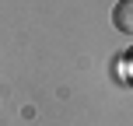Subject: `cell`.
Instances as JSON below:
<instances>
[{
    "label": "cell",
    "mask_w": 133,
    "mask_h": 126,
    "mask_svg": "<svg viewBox=\"0 0 133 126\" xmlns=\"http://www.w3.org/2000/svg\"><path fill=\"white\" fill-rule=\"evenodd\" d=\"M112 28L133 39V0H116V7H112Z\"/></svg>",
    "instance_id": "cell-1"
},
{
    "label": "cell",
    "mask_w": 133,
    "mask_h": 126,
    "mask_svg": "<svg viewBox=\"0 0 133 126\" xmlns=\"http://www.w3.org/2000/svg\"><path fill=\"white\" fill-rule=\"evenodd\" d=\"M116 67H119V77H123V81H126V84L133 88V46H130L126 53L119 56V60H116Z\"/></svg>",
    "instance_id": "cell-2"
}]
</instances>
